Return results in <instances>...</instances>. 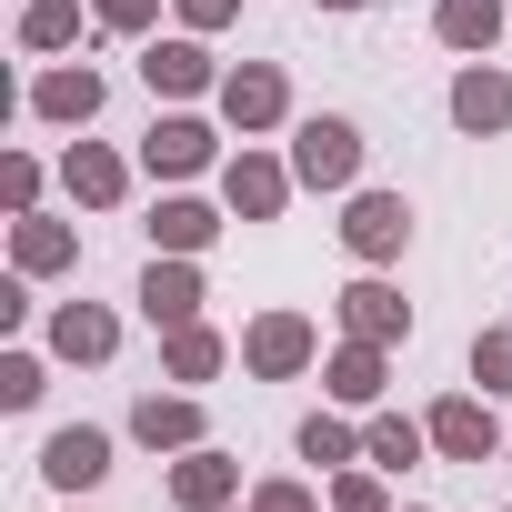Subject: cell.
Instances as JSON below:
<instances>
[{
  "label": "cell",
  "mask_w": 512,
  "mask_h": 512,
  "mask_svg": "<svg viewBox=\"0 0 512 512\" xmlns=\"http://www.w3.org/2000/svg\"><path fill=\"white\" fill-rule=\"evenodd\" d=\"M292 171H302V191H362V121H342V111L292 121Z\"/></svg>",
  "instance_id": "cell-1"
},
{
  "label": "cell",
  "mask_w": 512,
  "mask_h": 512,
  "mask_svg": "<svg viewBox=\"0 0 512 512\" xmlns=\"http://www.w3.org/2000/svg\"><path fill=\"white\" fill-rule=\"evenodd\" d=\"M211 101H221V131L262 141V131H282V121H292V71H282V61H231Z\"/></svg>",
  "instance_id": "cell-2"
},
{
  "label": "cell",
  "mask_w": 512,
  "mask_h": 512,
  "mask_svg": "<svg viewBox=\"0 0 512 512\" xmlns=\"http://www.w3.org/2000/svg\"><path fill=\"white\" fill-rule=\"evenodd\" d=\"M292 191H302V171H292L282 151H262V141H241V151L221 161V211H231V221H282Z\"/></svg>",
  "instance_id": "cell-3"
},
{
  "label": "cell",
  "mask_w": 512,
  "mask_h": 512,
  "mask_svg": "<svg viewBox=\"0 0 512 512\" xmlns=\"http://www.w3.org/2000/svg\"><path fill=\"white\" fill-rule=\"evenodd\" d=\"M322 362V322L312 312H262V322H241V372L251 382H302Z\"/></svg>",
  "instance_id": "cell-4"
},
{
  "label": "cell",
  "mask_w": 512,
  "mask_h": 512,
  "mask_svg": "<svg viewBox=\"0 0 512 512\" xmlns=\"http://www.w3.org/2000/svg\"><path fill=\"white\" fill-rule=\"evenodd\" d=\"M342 251L362 272L402 262V251H412V201L402 191H342Z\"/></svg>",
  "instance_id": "cell-5"
},
{
  "label": "cell",
  "mask_w": 512,
  "mask_h": 512,
  "mask_svg": "<svg viewBox=\"0 0 512 512\" xmlns=\"http://www.w3.org/2000/svg\"><path fill=\"white\" fill-rule=\"evenodd\" d=\"M422 422H432V452L442 462H502V442H512V422L492 412V392H442Z\"/></svg>",
  "instance_id": "cell-6"
},
{
  "label": "cell",
  "mask_w": 512,
  "mask_h": 512,
  "mask_svg": "<svg viewBox=\"0 0 512 512\" xmlns=\"http://www.w3.org/2000/svg\"><path fill=\"white\" fill-rule=\"evenodd\" d=\"M141 81H151V101H181V111H191L201 91H221V61H211L201 31H171V41L151 31V41H141Z\"/></svg>",
  "instance_id": "cell-7"
},
{
  "label": "cell",
  "mask_w": 512,
  "mask_h": 512,
  "mask_svg": "<svg viewBox=\"0 0 512 512\" xmlns=\"http://www.w3.org/2000/svg\"><path fill=\"white\" fill-rule=\"evenodd\" d=\"M101 101H111V81H101L91 61H51V71H31V91H21V111L51 121V131H91Z\"/></svg>",
  "instance_id": "cell-8"
},
{
  "label": "cell",
  "mask_w": 512,
  "mask_h": 512,
  "mask_svg": "<svg viewBox=\"0 0 512 512\" xmlns=\"http://www.w3.org/2000/svg\"><path fill=\"white\" fill-rule=\"evenodd\" d=\"M211 161H221V131H211L201 111H181V101L141 131V171H151V181H201Z\"/></svg>",
  "instance_id": "cell-9"
},
{
  "label": "cell",
  "mask_w": 512,
  "mask_h": 512,
  "mask_svg": "<svg viewBox=\"0 0 512 512\" xmlns=\"http://www.w3.org/2000/svg\"><path fill=\"white\" fill-rule=\"evenodd\" d=\"M141 322L151 332H181V322H201V302H211V282H201V262L191 251H151V272H141Z\"/></svg>",
  "instance_id": "cell-10"
},
{
  "label": "cell",
  "mask_w": 512,
  "mask_h": 512,
  "mask_svg": "<svg viewBox=\"0 0 512 512\" xmlns=\"http://www.w3.org/2000/svg\"><path fill=\"white\" fill-rule=\"evenodd\" d=\"M41 482H51L61 502L101 492V482H111V432H101V422H61V432L41 442Z\"/></svg>",
  "instance_id": "cell-11"
},
{
  "label": "cell",
  "mask_w": 512,
  "mask_h": 512,
  "mask_svg": "<svg viewBox=\"0 0 512 512\" xmlns=\"http://www.w3.org/2000/svg\"><path fill=\"white\" fill-rule=\"evenodd\" d=\"M452 131L462 141H502L512 131V71L502 61H462L452 71Z\"/></svg>",
  "instance_id": "cell-12"
},
{
  "label": "cell",
  "mask_w": 512,
  "mask_h": 512,
  "mask_svg": "<svg viewBox=\"0 0 512 512\" xmlns=\"http://www.w3.org/2000/svg\"><path fill=\"white\" fill-rule=\"evenodd\" d=\"M332 312H342V332L352 342H412V302H402V282H382V272H362L352 292H332Z\"/></svg>",
  "instance_id": "cell-13"
},
{
  "label": "cell",
  "mask_w": 512,
  "mask_h": 512,
  "mask_svg": "<svg viewBox=\"0 0 512 512\" xmlns=\"http://www.w3.org/2000/svg\"><path fill=\"white\" fill-rule=\"evenodd\" d=\"M322 392L342 402V412H382V392H392V342H332V362H322Z\"/></svg>",
  "instance_id": "cell-14"
},
{
  "label": "cell",
  "mask_w": 512,
  "mask_h": 512,
  "mask_svg": "<svg viewBox=\"0 0 512 512\" xmlns=\"http://www.w3.org/2000/svg\"><path fill=\"white\" fill-rule=\"evenodd\" d=\"M171 512H231L241 502V462L221 452V442H201V452H171Z\"/></svg>",
  "instance_id": "cell-15"
},
{
  "label": "cell",
  "mask_w": 512,
  "mask_h": 512,
  "mask_svg": "<svg viewBox=\"0 0 512 512\" xmlns=\"http://www.w3.org/2000/svg\"><path fill=\"white\" fill-rule=\"evenodd\" d=\"M61 191H71V211H121L131 201V161L111 141H71L61 151Z\"/></svg>",
  "instance_id": "cell-16"
},
{
  "label": "cell",
  "mask_w": 512,
  "mask_h": 512,
  "mask_svg": "<svg viewBox=\"0 0 512 512\" xmlns=\"http://www.w3.org/2000/svg\"><path fill=\"white\" fill-rule=\"evenodd\" d=\"M131 442H141V452H201V442H211L201 392H141V402H131Z\"/></svg>",
  "instance_id": "cell-17"
},
{
  "label": "cell",
  "mask_w": 512,
  "mask_h": 512,
  "mask_svg": "<svg viewBox=\"0 0 512 512\" xmlns=\"http://www.w3.org/2000/svg\"><path fill=\"white\" fill-rule=\"evenodd\" d=\"M141 231H151V251H191V262H201V251H211V241L231 231V211H211L201 191H161Z\"/></svg>",
  "instance_id": "cell-18"
},
{
  "label": "cell",
  "mask_w": 512,
  "mask_h": 512,
  "mask_svg": "<svg viewBox=\"0 0 512 512\" xmlns=\"http://www.w3.org/2000/svg\"><path fill=\"white\" fill-rule=\"evenodd\" d=\"M11 272H31V282L81 272V231H71V221H51V211H21V221H11Z\"/></svg>",
  "instance_id": "cell-19"
},
{
  "label": "cell",
  "mask_w": 512,
  "mask_h": 512,
  "mask_svg": "<svg viewBox=\"0 0 512 512\" xmlns=\"http://www.w3.org/2000/svg\"><path fill=\"white\" fill-rule=\"evenodd\" d=\"M111 352H121V312H111V302H61V312H51V362H81V372H91V362H111Z\"/></svg>",
  "instance_id": "cell-20"
},
{
  "label": "cell",
  "mask_w": 512,
  "mask_h": 512,
  "mask_svg": "<svg viewBox=\"0 0 512 512\" xmlns=\"http://www.w3.org/2000/svg\"><path fill=\"white\" fill-rule=\"evenodd\" d=\"M231 352H241V342H221L211 322H181V332H161V382L201 392V382H221V372H231Z\"/></svg>",
  "instance_id": "cell-21"
},
{
  "label": "cell",
  "mask_w": 512,
  "mask_h": 512,
  "mask_svg": "<svg viewBox=\"0 0 512 512\" xmlns=\"http://www.w3.org/2000/svg\"><path fill=\"white\" fill-rule=\"evenodd\" d=\"M502 21H512V0H432V31L462 61H492L502 51Z\"/></svg>",
  "instance_id": "cell-22"
},
{
  "label": "cell",
  "mask_w": 512,
  "mask_h": 512,
  "mask_svg": "<svg viewBox=\"0 0 512 512\" xmlns=\"http://www.w3.org/2000/svg\"><path fill=\"white\" fill-rule=\"evenodd\" d=\"M432 452V422H412V412H362V462L372 472H412Z\"/></svg>",
  "instance_id": "cell-23"
},
{
  "label": "cell",
  "mask_w": 512,
  "mask_h": 512,
  "mask_svg": "<svg viewBox=\"0 0 512 512\" xmlns=\"http://www.w3.org/2000/svg\"><path fill=\"white\" fill-rule=\"evenodd\" d=\"M292 442H302V462H322V472H352V462H362V422H352L342 402H322Z\"/></svg>",
  "instance_id": "cell-24"
},
{
  "label": "cell",
  "mask_w": 512,
  "mask_h": 512,
  "mask_svg": "<svg viewBox=\"0 0 512 512\" xmlns=\"http://www.w3.org/2000/svg\"><path fill=\"white\" fill-rule=\"evenodd\" d=\"M21 51H41V61L81 51V0H21Z\"/></svg>",
  "instance_id": "cell-25"
},
{
  "label": "cell",
  "mask_w": 512,
  "mask_h": 512,
  "mask_svg": "<svg viewBox=\"0 0 512 512\" xmlns=\"http://www.w3.org/2000/svg\"><path fill=\"white\" fill-rule=\"evenodd\" d=\"M332 512H392V472H372V462H352V472H332V492H322Z\"/></svg>",
  "instance_id": "cell-26"
},
{
  "label": "cell",
  "mask_w": 512,
  "mask_h": 512,
  "mask_svg": "<svg viewBox=\"0 0 512 512\" xmlns=\"http://www.w3.org/2000/svg\"><path fill=\"white\" fill-rule=\"evenodd\" d=\"M472 382H482L492 402L512 392V322H482V332H472Z\"/></svg>",
  "instance_id": "cell-27"
},
{
  "label": "cell",
  "mask_w": 512,
  "mask_h": 512,
  "mask_svg": "<svg viewBox=\"0 0 512 512\" xmlns=\"http://www.w3.org/2000/svg\"><path fill=\"white\" fill-rule=\"evenodd\" d=\"M51 392V362L41 352H0V412H31Z\"/></svg>",
  "instance_id": "cell-28"
},
{
  "label": "cell",
  "mask_w": 512,
  "mask_h": 512,
  "mask_svg": "<svg viewBox=\"0 0 512 512\" xmlns=\"http://www.w3.org/2000/svg\"><path fill=\"white\" fill-rule=\"evenodd\" d=\"M41 181H51V171H41L31 151H0V211H11V221L41 211Z\"/></svg>",
  "instance_id": "cell-29"
},
{
  "label": "cell",
  "mask_w": 512,
  "mask_h": 512,
  "mask_svg": "<svg viewBox=\"0 0 512 512\" xmlns=\"http://www.w3.org/2000/svg\"><path fill=\"white\" fill-rule=\"evenodd\" d=\"M91 21H101L111 41H151V31H161V0H91Z\"/></svg>",
  "instance_id": "cell-30"
},
{
  "label": "cell",
  "mask_w": 512,
  "mask_h": 512,
  "mask_svg": "<svg viewBox=\"0 0 512 512\" xmlns=\"http://www.w3.org/2000/svg\"><path fill=\"white\" fill-rule=\"evenodd\" d=\"M251 512H332L312 482H292V472H272V482H251Z\"/></svg>",
  "instance_id": "cell-31"
},
{
  "label": "cell",
  "mask_w": 512,
  "mask_h": 512,
  "mask_svg": "<svg viewBox=\"0 0 512 512\" xmlns=\"http://www.w3.org/2000/svg\"><path fill=\"white\" fill-rule=\"evenodd\" d=\"M171 11H181V31H201V41H211V31H231V21H241V0H171Z\"/></svg>",
  "instance_id": "cell-32"
},
{
  "label": "cell",
  "mask_w": 512,
  "mask_h": 512,
  "mask_svg": "<svg viewBox=\"0 0 512 512\" xmlns=\"http://www.w3.org/2000/svg\"><path fill=\"white\" fill-rule=\"evenodd\" d=\"M21 322H31V272L0 282V332H21Z\"/></svg>",
  "instance_id": "cell-33"
},
{
  "label": "cell",
  "mask_w": 512,
  "mask_h": 512,
  "mask_svg": "<svg viewBox=\"0 0 512 512\" xmlns=\"http://www.w3.org/2000/svg\"><path fill=\"white\" fill-rule=\"evenodd\" d=\"M322 11H372V0H322Z\"/></svg>",
  "instance_id": "cell-34"
},
{
  "label": "cell",
  "mask_w": 512,
  "mask_h": 512,
  "mask_svg": "<svg viewBox=\"0 0 512 512\" xmlns=\"http://www.w3.org/2000/svg\"><path fill=\"white\" fill-rule=\"evenodd\" d=\"M231 512H251V492H241V502H231Z\"/></svg>",
  "instance_id": "cell-35"
},
{
  "label": "cell",
  "mask_w": 512,
  "mask_h": 512,
  "mask_svg": "<svg viewBox=\"0 0 512 512\" xmlns=\"http://www.w3.org/2000/svg\"><path fill=\"white\" fill-rule=\"evenodd\" d=\"M402 512H422V502H402Z\"/></svg>",
  "instance_id": "cell-36"
},
{
  "label": "cell",
  "mask_w": 512,
  "mask_h": 512,
  "mask_svg": "<svg viewBox=\"0 0 512 512\" xmlns=\"http://www.w3.org/2000/svg\"><path fill=\"white\" fill-rule=\"evenodd\" d=\"M502 462H512V442H502Z\"/></svg>",
  "instance_id": "cell-37"
},
{
  "label": "cell",
  "mask_w": 512,
  "mask_h": 512,
  "mask_svg": "<svg viewBox=\"0 0 512 512\" xmlns=\"http://www.w3.org/2000/svg\"><path fill=\"white\" fill-rule=\"evenodd\" d=\"M71 512H81V502H71Z\"/></svg>",
  "instance_id": "cell-38"
}]
</instances>
